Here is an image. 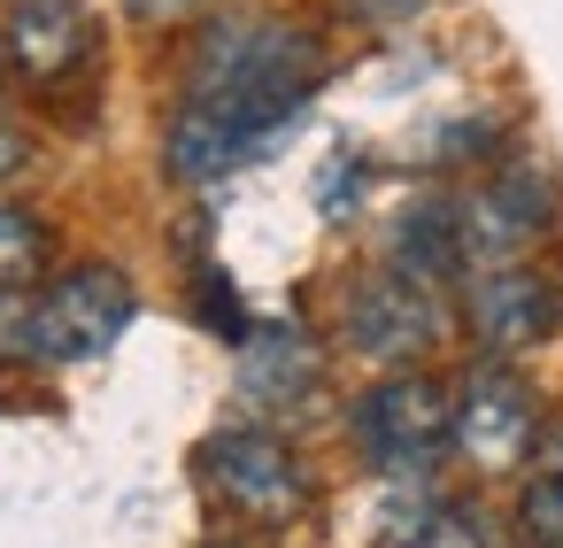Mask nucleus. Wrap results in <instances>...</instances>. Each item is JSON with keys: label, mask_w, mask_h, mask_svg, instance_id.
I'll use <instances>...</instances> for the list:
<instances>
[{"label": "nucleus", "mask_w": 563, "mask_h": 548, "mask_svg": "<svg viewBox=\"0 0 563 548\" xmlns=\"http://www.w3.org/2000/svg\"><path fill=\"white\" fill-rule=\"evenodd\" d=\"M317 86H324V40L317 32H301L286 17H217V24H201V40L186 55L170 132H163L170 178H186V186L224 178L278 124H294Z\"/></svg>", "instance_id": "f257e3e1"}, {"label": "nucleus", "mask_w": 563, "mask_h": 548, "mask_svg": "<svg viewBox=\"0 0 563 548\" xmlns=\"http://www.w3.org/2000/svg\"><path fill=\"white\" fill-rule=\"evenodd\" d=\"M140 317V294L117 263H70L47 286H16L0 294V363H93L124 340V325Z\"/></svg>", "instance_id": "f03ea898"}, {"label": "nucleus", "mask_w": 563, "mask_h": 548, "mask_svg": "<svg viewBox=\"0 0 563 548\" xmlns=\"http://www.w3.org/2000/svg\"><path fill=\"white\" fill-rule=\"evenodd\" d=\"M347 440L378 479H424L455 448V386H440L424 363L378 371L347 409Z\"/></svg>", "instance_id": "7ed1b4c3"}, {"label": "nucleus", "mask_w": 563, "mask_h": 548, "mask_svg": "<svg viewBox=\"0 0 563 548\" xmlns=\"http://www.w3.org/2000/svg\"><path fill=\"white\" fill-rule=\"evenodd\" d=\"M194 471L209 486V502L255 533L271 525H294L309 509V463L301 448L278 432V425H224L194 448Z\"/></svg>", "instance_id": "20e7f679"}, {"label": "nucleus", "mask_w": 563, "mask_h": 548, "mask_svg": "<svg viewBox=\"0 0 563 548\" xmlns=\"http://www.w3.org/2000/svg\"><path fill=\"white\" fill-rule=\"evenodd\" d=\"M340 340L347 355L378 363V371H401V363H424L440 340H448V309H440V286L409 278V271H363L347 278L340 294Z\"/></svg>", "instance_id": "39448f33"}, {"label": "nucleus", "mask_w": 563, "mask_h": 548, "mask_svg": "<svg viewBox=\"0 0 563 548\" xmlns=\"http://www.w3.org/2000/svg\"><path fill=\"white\" fill-rule=\"evenodd\" d=\"M540 394L532 379L509 363V355H478L463 379H455V448L486 471V479H509L532 463L540 448Z\"/></svg>", "instance_id": "423d86ee"}, {"label": "nucleus", "mask_w": 563, "mask_h": 548, "mask_svg": "<svg viewBox=\"0 0 563 548\" xmlns=\"http://www.w3.org/2000/svg\"><path fill=\"white\" fill-rule=\"evenodd\" d=\"M463 263L486 271V263H517L532 255L548 232H555V178L532 163V155H501L463 201ZM463 271V278H471Z\"/></svg>", "instance_id": "0eeeda50"}, {"label": "nucleus", "mask_w": 563, "mask_h": 548, "mask_svg": "<svg viewBox=\"0 0 563 548\" xmlns=\"http://www.w3.org/2000/svg\"><path fill=\"white\" fill-rule=\"evenodd\" d=\"M463 325L478 340V355H525L563 325V271L517 255V263H486L463 278Z\"/></svg>", "instance_id": "6e6552de"}, {"label": "nucleus", "mask_w": 563, "mask_h": 548, "mask_svg": "<svg viewBox=\"0 0 563 548\" xmlns=\"http://www.w3.org/2000/svg\"><path fill=\"white\" fill-rule=\"evenodd\" d=\"M0 47H9V70L16 78H32L40 94H63L70 78L93 70L101 32H93L86 0H16L9 24H0Z\"/></svg>", "instance_id": "1a4fd4ad"}, {"label": "nucleus", "mask_w": 563, "mask_h": 548, "mask_svg": "<svg viewBox=\"0 0 563 548\" xmlns=\"http://www.w3.org/2000/svg\"><path fill=\"white\" fill-rule=\"evenodd\" d=\"M324 394V348L301 325H247L240 340V402L263 417H294Z\"/></svg>", "instance_id": "9d476101"}, {"label": "nucleus", "mask_w": 563, "mask_h": 548, "mask_svg": "<svg viewBox=\"0 0 563 548\" xmlns=\"http://www.w3.org/2000/svg\"><path fill=\"white\" fill-rule=\"evenodd\" d=\"M386 263L409 271V278H424V286L463 278V271H471V263H463V209H455L448 194L409 201V209L386 224Z\"/></svg>", "instance_id": "9b49d317"}, {"label": "nucleus", "mask_w": 563, "mask_h": 548, "mask_svg": "<svg viewBox=\"0 0 563 548\" xmlns=\"http://www.w3.org/2000/svg\"><path fill=\"white\" fill-rule=\"evenodd\" d=\"M394 548H501V525L478 509V502H463V494H448V502H424L409 525H394L386 533Z\"/></svg>", "instance_id": "f8f14e48"}, {"label": "nucleus", "mask_w": 563, "mask_h": 548, "mask_svg": "<svg viewBox=\"0 0 563 548\" xmlns=\"http://www.w3.org/2000/svg\"><path fill=\"white\" fill-rule=\"evenodd\" d=\"M47 255H55L47 217H40V209H24V201H0V294L32 286V278L47 271Z\"/></svg>", "instance_id": "ddd939ff"}, {"label": "nucleus", "mask_w": 563, "mask_h": 548, "mask_svg": "<svg viewBox=\"0 0 563 548\" xmlns=\"http://www.w3.org/2000/svg\"><path fill=\"white\" fill-rule=\"evenodd\" d=\"M517 548H563V471H540L517 494Z\"/></svg>", "instance_id": "4468645a"}, {"label": "nucleus", "mask_w": 563, "mask_h": 548, "mask_svg": "<svg viewBox=\"0 0 563 548\" xmlns=\"http://www.w3.org/2000/svg\"><path fill=\"white\" fill-rule=\"evenodd\" d=\"M332 9L347 24H363V32H401V24H417L432 9V0H332Z\"/></svg>", "instance_id": "2eb2a0df"}, {"label": "nucleus", "mask_w": 563, "mask_h": 548, "mask_svg": "<svg viewBox=\"0 0 563 548\" xmlns=\"http://www.w3.org/2000/svg\"><path fill=\"white\" fill-rule=\"evenodd\" d=\"M209 9V0H124V17L140 24V32H178V24H194Z\"/></svg>", "instance_id": "dca6fc26"}, {"label": "nucleus", "mask_w": 563, "mask_h": 548, "mask_svg": "<svg viewBox=\"0 0 563 548\" xmlns=\"http://www.w3.org/2000/svg\"><path fill=\"white\" fill-rule=\"evenodd\" d=\"M532 463H540V471H563V409L540 425V448H532Z\"/></svg>", "instance_id": "f3484780"}, {"label": "nucleus", "mask_w": 563, "mask_h": 548, "mask_svg": "<svg viewBox=\"0 0 563 548\" xmlns=\"http://www.w3.org/2000/svg\"><path fill=\"white\" fill-rule=\"evenodd\" d=\"M24 155H32V147H24V132H16V124H0V186L24 171Z\"/></svg>", "instance_id": "a211bd4d"}, {"label": "nucleus", "mask_w": 563, "mask_h": 548, "mask_svg": "<svg viewBox=\"0 0 563 548\" xmlns=\"http://www.w3.org/2000/svg\"><path fill=\"white\" fill-rule=\"evenodd\" d=\"M0 86H9V47H0Z\"/></svg>", "instance_id": "6ab92c4d"}, {"label": "nucleus", "mask_w": 563, "mask_h": 548, "mask_svg": "<svg viewBox=\"0 0 563 548\" xmlns=\"http://www.w3.org/2000/svg\"><path fill=\"white\" fill-rule=\"evenodd\" d=\"M217 548H232V540H217Z\"/></svg>", "instance_id": "aec40b11"}]
</instances>
